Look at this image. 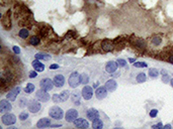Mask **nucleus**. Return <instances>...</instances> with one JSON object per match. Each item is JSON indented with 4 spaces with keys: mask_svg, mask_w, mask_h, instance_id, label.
I'll return each mask as SVG.
<instances>
[{
    "mask_svg": "<svg viewBox=\"0 0 173 129\" xmlns=\"http://www.w3.org/2000/svg\"><path fill=\"white\" fill-rule=\"evenodd\" d=\"M49 115H50V117H52L53 119L60 120V119H62L63 116H64V112H63V110L61 109L60 107H58V106H53L51 109L49 110Z\"/></svg>",
    "mask_w": 173,
    "mask_h": 129,
    "instance_id": "nucleus-1",
    "label": "nucleus"
},
{
    "mask_svg": "<svg viewBox=\"0 0 173 129\" xmlns=\"http://www.w3.org/2000/svg\"><path fill=\"white\" fill-rule=\"evenodd\" d=\"M68 83L70 85V87L72 88H76L79 86V84L81 83V79H80V75L77 73V72H74L73 74H71L70 78H69V81Z\"/></svg>",
    "mask_w": 173,
    "mask_h": 129,
    "instance_id": "nucleus-2",
    "label": "nucleus"
},
{
    "mask_svg": "<svg viewBox=\"0 0 173 129\" xmlns=\"http://www.w3.org/2000/svg\"><path fill=\"white\" fill-rule=\"evenodd\" d=\"M54 85H55L54 84V81H52L51 79H49V78L43 79L41 81V83H39L41 88L45 91H51L53 89V87H54Z\"/></svg>",
    "mask_w": 173,
    "mask_h": 129,
    "instance_id": "nucleus-3",
    "label": "nucleus"
},
{
    "mask_svg": "<svg viewBox=\"0 0 173 129\" xmlns=\"http://www.w3.org/2000/svg\"><path fill=\"white\" fill-rule=\"evenodd\" d=\"M1 121H2L3 124L10 126V125H12V124L16 122V117L13 114H4L1 118Z\"/></svg>",
    "mask_w": 173,
    "mask_h": 129,
    "instance_id": "nucleus-4",
    "label": "nucleus"
},
{
    "mask_svg": "<svg viewBox=\"0 0 173 129\" xmlns=\"http://www.w3.org/2000/svg\"><path fill=\"white\" fill-rule=\"evenodd\" d=\"M36 97L38 98V100H39L41 102H48L50 99H51V96L49 95L48 91L45 90H38L37 93H36Z\"/></svg>",
    "mask_w": 173,
    "mask_h": 129,
    "instance_id": "nucleus-5",
    "label": "nucleus"
},
{
    "mask_svg": "<svg viewBox=\"0 0 173 129\" xmlns=\"http://www.w3.org/2000/svg\"><path fill=\"white\" fill-rule=\"evenodd\" d=\"M77 117H78V112L75 109H69L66 112V115H65L67 122H74L77 119Z\"/></svg>",
    "mask_w": 173,
    "mask_h": 129,
    "instance_id": "nucleus-6",
    "label": "nucleus"
},
{
    "mask_svg": "<svg viewBox=\"0 0 173 129\" xmlns=\"http://www.w3.org/2000/svg\"><path fill=\"white\" fill-rule=\"evenodd\" d=\"M12 108L11 104L8 102V99L7 100H1L0 101V112L1 113H6L9 112Z\"/></svg>",
    "mask_w": 173,
    "mask_h": 129,
    "instance_id": "nucleus-7",
    "label": "nucleus"
},
{
    "mask_svg": "<svg viewBox=\"0 0 173 129\" xmlns=\"http://www.w3.org/2000/svg\"><path fill=\"white\" fill-rule=\"evenodd\" d=\"M93 95V89L90 86H85L82 89V97L85 100H90Z\"/></svg>",
    "mask_w": 173,
    "mask_h": 129,
    "instance_id": "nucleus-8",
    "label": "nucleus"
},
{
    "mask_svg": "<svg viewBox=\"0 0 173 129\" xmlns=\"http://www.w3.org/2000/svg\"><path fill=\"white\" fill-rule=\"evenodd\" d=\"M41 108H42L41 103H38V101H36V100H32V101H31L28 103V110L31 112H32V113H38V111L41 110Z\"/></svg>",
    "mask_w": 173,
    "mask_h": 129,
    "instance_id": "nucleus-9",
    "label": "nucleus"
},
{
    "mask_svg": "<svg viewBox=\"0 0 173 129\" xmlns=\"http://www.w3.org/2000/svg\"><path fill=\"white\" fill-rule=\"evenodd\" d=\"M75 126L78 128H88L89 127V123L87 120H85L83 118H77L76 120L74 121Z\"/></svg>",
    "mask_w": 173,
    "mask_h": 129,
    "instance_id": "nucleus-10",
    "label": "nucleus"
},
{
    "mask_svg": "<svg viewBox=\"0 0 173 129\" xmlns=\"http://www.w3.org/2000/svg\"><path fill=\"white\" fill-rule=\"evenodd\" d=\"M95 95H96V98H97L98 100H102V99H104V98L106 97V95H107V90H106V88H105V87H99L98 89H96Z\"/></svg>",
    "mask_w": 173,
    "mask_h": 129,
    "instance_id": "nucleus-11",
    "label": "nucleus"
},
{
    "mask_svg": "<svg viewBox=\"0 0 173 129\" xmlns=\"http://www.w3.org/2000/svg\"><path fill=\"white\" fill-rule=\"evenodd\" d=\"M19 92H20V87H16V88L12 89L10 92H8L6 98L9 100V101H14V100L16 99L17 95L19 94Z\"/></svg>",
    "mask_w": 173,
    "mask_h": 129,
    "instance_id": "nucleus-12",
    "label": "nucleus"
},
{
    "mask_svg": "<svg viewBox=\"0 0 173 129\" xmlns=\"http://www.w3.org/2000/svg\"><path fill=\"white\" fill-rule=\"evenodd\" d=\"M117 67H118V64H117L116 62L109 61V62H107L106 66H105V70H106V72H108V73H110V74H112V73H115V72L116 71Z\"/></svg>",
    "mask_w": 173,
    "mask_h": 129,
    "instance_id": "nucleus-13",
    "label": "nucleus"
},
{
    "mask_svg": "<svg viewBox=\"0 0 173 129\" xmlns=\"http://www.w3.org/2000/svg\"><path fill=\"white\" fill-rule=\"evenodd\" d=\"M86 115H87V118L91 120V121H93V120H95L97 118H99V112L97 111L96 109H93V108H91L87 111V113H86Z\"/></svg>",
    "mask_w": 173,
    "mask_h": 129,
    "instance_id": "nucleus-14",
    "label": "nucleus"
},
{
    "mask_svg": "<svg viewBox=\"0 0 173 129\" xmlns=\"http://www.w3.org/2000/svg\"><path fill=\"white\" fill-rule=\"evenodd\" d=\"M49 126H51V120L49 118H42L37 123L38 128H46V127H49Z\"/></svg>",
    "mask_w": 173,
    "mask_h": 129,
    "instance_id": "nucleus-15",
    "label": "nucleus"
},
{
    "mask_svg": "<svg viewBox=\"0 0 173 129\" xmlns=\"http://www.w3.org/2000/svg\"><path fill=\"white\" fill-rule=\"evenodd\" d=\"M54 84L56 87H63L65 84V78L64 76H62V75H57V76H55L54 77Z\"/></svg>",
    "mask_w": 173,
    "mask_h": 129,
    "instance_id": "nucleus-16",
    "label": "nucleus"
},
{
    "mask_svg": "<svg viewBox=\"0 0 173 129\" xmlns=\"http://www.w3.org/2000/svg\"><path fill=\"white\" fill-rule=\"evenodd\" d=\"M104 87L106 88V90L107 91H110V92H112V91H115L116 89V87H117V84H116V82H115V80H108L105 85H104Z\"/></svg>",
    "mask_w": 173,
    "mask_h": 129,
    "instance_id": "nucleus-17",
    "label": "nucleus"
},
{
    "mask_svg": "<svg viewBox=\"0 0 173 129\" xmlns=\"http://www.w3.org/2000/svg\"><path fill=\"white\" fill-rule=\"evenodd\" d=\"M11 79H12V74L9 71H5L1 74V82H2V84H4L5 82H9Z\"/></svg>",
    "mask_w": 173,
    "mask_h": 129,
    "instance_id": "nucleus-18",
    "label": "nucleus"
},
{
    "mask_svg": "<svg viewBox=\"0 0 173 129\" xmlns=\"http://www.w3.org/2000/svg\"><path fill=\"white\" fill-rule=\"evenodd\" d=\"M101 46H102L103 51H105V52H110L113 50V45L110 40H103Z\"/></svg>",
    "mask_w": 173,
    "mask_h": 129,
    "instance_id": "nucleus-19",
    "label": "nucleus"
},
{
    "mask_svg": "<svg viewBox=\"0 0 173 129\" xmlns=\"http://www.w3.org/2000/svg\"><path fill=\"white\" fill-rule=\"evenodd\" d=\"M32 67H33V69L37 72H43L45 70V66H44V64H42L38 60H36V61L32 62Z\"/></svg>",
    "mask_w": 173,
    "mask_h": 129,
    "instance_id": "nucleus-20",
    "label": "nucleus"
},
{
    "mask_svg": "<svg viewBox=\"0 0 173 129\" xmlns=\"http://www.w3.org/2000/svg\"><path fill=\"white\" fill-rule=\"evenodd\" d=\"M34 57H36L37 60H43V61H49V60L51 58L50 55H48V53H46V52H38V53H37Z\"/></svg>",
    "mask_w": 173,
    "mask_h": 129,
    "instance_id": "nucleus-21",
    "label": "nucleus"
},
{
    "mask_svg": "<svg viewBox=\"0 0 173 129\" xmlns=\"http://www.w3.org/2000/svg\"><path fill=\"white\" fill-rule=\"evenodd\" d=\"M92 127L94 129H101L103 127V123L102 121L99 119V118H97L95 120H93V123H92Z\"/></svg>",
    "mask_w": 173,
    "mask_h": 129,
    "instance_id": "nucleus-22",
    "label": "nucleus"
},
{
    "mask_svg": "<svg viewBox=\"0 0 173 129\" xmlns=\"http://www.w3.org/2000/svg\"><path fill=\"white\" fill-rule=\"evenodd\" d=\"M136 80H137L138 83H144V82L147 81V76H146L145 73H140V74L137 76Z\"/></svg>",
    "mask_w": 173,
    "mask_h": 129,
    "instance_id": "nucleus-23",
    "label": "nucleus"
},
{
    "mask_svg": "<svg viewBox=\"0 0 173 129\" xmlns=\"http://www.w3.org/2000/svg\"><path fill=\"white\" fill-rule=\"evenodd\" d=\"M69 95H70V92H69L68 90L63 91V92L60 94V97H61V101H62V102H64V101H67V100H68V98H69Z\"/></svg>",
    "mask_w": 173,
    "mask_h": 129,
    "instance_id": "nucleus-24",
    "label": "nucleus"
},
{
    "mask_svg": "<svg viewBox=\"0 0 173 129\" xmlns=\"http://www.w3.org/2000/svg\"><path fill=\"white\" fill-rule=\"evenodd\" d=\"M158 75H159V71L156 68H151L149 70V76L151 78H157Z\"/></svg>",
    "mask_w": 173,
    "mask_h": 129,
    "instance_id": "nucleus-25",
    "label": "nucleus"
},
{
    "mask_svg": "<svg viewBox=\"0 0 173 129\" xmlns=\"http://www.w3.org/2000/svg\"><path fill=\"white\" fill-rule=\"evenodd\" d=\"M34 89H36V87H34V85L32 84V83H28V84L26 85V87L24 88V92L26 93H32L33 91H34Z\"/></svg>",
    "mask_w": 173,
    "mask_h": 129,
    "instance_id": "nucleus-26",
    "label": "nucleus"
},
{
    "mask_svg": "<svg viewBox=\"0 0 173 129\" xmlns=\"http://www.w3.org/2000/svg\"><path fill=\"white\" fill-rule=\"evenodd\" d=\"M80 79H81V83L82 84H87L89 82V76L87 74H85V73L80 75Z\"/></svg>",
    "mask_w": 173,
    "mask_h": 129,
    "instance_id": "nucleus-27",
    "label": "nucleus"
},
{
    "mask_svg": "<svg viewBox=\"0 0 173 129\" xmlns=\"http://www.w3.org/2000/svg\"><path fill=\"white\" fill-rule=\"evenodd\" d=\"M39 41H41L39 37H38V36H36V35L32 36L31 39H29V42H31V45H38V44H39Z\"/></svg>",
    "mask_w": 173,
    "mask_h": 129,
    "instance_id": "nucleus-28",
    "label": "nucleus"
},
{
    "mask_svg": "<svg viewBox=\"0 0 173 129\" xmlns=\"http://www.w3.org/2000/svg\"><path fill=\"white\" fill-rule=\"evenodd\" d=\"M28 34H29V32H28V30H27L26 28H22V29H20V31H19V36H20L21 39H26V37L28 36Z\"/></svg>",
    "mask_w": 173,
    "mask_h": 129,
    "instance_id": "nucleus-29",
    "label": "nucleus"
},
{
    "mask_svg": "<svg viewBox=\"0 0 173 129\" xmlns=\"http://www.w3.org/2000/svg\"><path fill=\"white\" fill-rule=\"evenodd\" d=\"M134 67H136V68H147L148 64L145 62H135Z\"/></svg>",
    "mask_w": 173,
    "mask_h": 129,
    "instance_id": "nucleus-30",
    "label": "nucleus"
},
{
    "mask_svg": "<svg viewBox=\"0 0 173 129\" xmlns=\"http://www.w3.org/2000/svg\"><path fill=\"white\" fill-rule=\"evenodd\" d=\"M161 74H162V81H163L164 83H168V81H170V79H169L168 75L166 74V71L163 70V71L161 72Z\"/></svg>",
    "mask_w": 173,
    "mask_h": 129,
    "instance_id": "nucleus-31",
    "label": "nucleus"
},
{
    "mask_svg": "<svg viewBox=\"0 0 173 129\" xmlns=\"http://www.w3.org/2000/svg\"><path fill=\"white\" fill-rule=\"evenodd\" d=\"M152 42H153V45H161V42H162V39L159 37V36H154L153 39H152Z\"/></svg>",
    "mask_w": 173,
    "mask_h": 129,
    "instance_id": "nucleus-32",
    "label": "nucleus"
},
{
    "mask_svg": "<svg viewBox=\"0 0 173 129\" xmlns=\"http://www.w3.org/2000/svg\"><path fill=\"white\" fill-rule=\"evenodd\" d=\"M28 118V113L26 112V111H23V112H21L20 114H19V119L21 120V121H23V120H26Z\"/></svg>",
    "mask_w": 173,
    "mask_h": 129,
    "instance_id": "nucleus-33",
    "label": "nucleus"
},
{
    "mask_svg": "<svg viewBox=\"0 0 173 129\" xmlns=\"http://www.w3.org/2000/svg\"><path fill=\"white\" fill-rule=\"evenodd\" d=\"M79 99H80V97H79V94H73V97H72V100H73V102L74 103H76V105H79L80 102H79Z\"/></svg>",
    "mask_w": 173,
    "mask_h": 129,
    "instance_id": "nucleus-34",
    "label": "nucleus"
},
{
    "mask_svg": "<svg viewBox=\"0 0 173 129\" xmlns=\"http://www.w3.org/2000/svg\"><path fill=\"white\" fill-rule=\"evenodd\" d=\"M18 105L20 106V107H24V106H26V105H28V104H27V100H26V98H21V99L19 100Z\"/></svg>",
    "mask_w": 173,
    "mask_h": 129,
    "instance_id": "nucleus-35",
    "label": "nucleus"
},
{
    "mask_svg": "<svg viewBox=\"0 0 173 129\" xmlns=\"http://www.w3.org/2000/svg\"><path fill=\"white\" fill-rule=\"evenodd\" d=\"M52 99H53V101H54L55 103H58V102H62V101H61V97H60V94H54Z\"/></svg>",
    "mask_w": 173,
    "mask_h": 129,
    "instance_id": "nucleus-36",
    "label": "nucleus"
},
{
    "mask_svg": "<svg viewBox=\"0 0 173 129\" xmlns=\"http://www.w3.org/2000/svg\"><path fill=\"white\" fill-rule=\"evenodd\" d=\"M158 115V110L156 109H153L150 111V117H152V118H155V117H157Z\"/></svg>",
    "mask_w": 173,
    "mask_h": 129,
    "instance_id": "nucleus-37",
    "label": "nucleus"
},
{
    "mask_svg": "<svg viewBox=\"0 0 173 129\" xmlns=\"http://www.w3.org/2000/svg\"><path fill=\"white\" fill-rule=\"evenodd\" d=\"M120 67H126V64H127V62L125 61V60H122V58H120V60H117V62H116Z\"/></svg>",
    "mask_w": 173,
    "mask_h": 129,
    "instance_id": "nucleus-38",
    "label": "nucleus"
},
{
    "mask_svg": "<svg viewBox=\"0 0 173 129\" xmlns=\"http://www.w3.org/2000/svg\"><path fill=\"white\" fill-rule=\"evenodd\" d=\"M13 52H15L16 55H19V53H20V50H19V47H18V46H16V45H14V46H13Z\"/></svg>",
    "mask_w": 173,
    "mask_h": 129,
    "instance_id": "nucleus-39",
    "label": "nucleus"
},
{
    "mask_svg": "<svg viewBox=\"0 0 173 129\" xmlns=\"http://www.w3.org/2000/svg\"><path fill=\"white\" fill-rule=\"evenodd\" d=\"M37 76H38L37 71H32L31 73H29V78H36Z\"/></svg>",
    "mask_w": 173,
    "mask_h": 129,
    "instance_id": "nucleus-40",
    "label": "nucleus"
},
{
    "mask_svg": "<svg viewBox=\"0 0 173 129\" xmlns=\"http://www.w3.org/2000/svg\"><path fill=\"white\" fill-rule=\"evenodd\" d=\"M152 128L153 129H155V128L162 129L163 128V125H162V123H158V124H156V125H153V126H152Z\"/></svg>",
    "mask_w": 173,
    "mask_h": 129,
    "instance_id": "nucleus-41",
    "label": "nucleus"
},
{
    "mask_svg": "<svg viewBox=\"0 0 173 129\" xmlns=\"http://www.w3.org/2000/svg\"><path fill=\"white\" fill-rule=\"evenodd\" d=\"M58 68H59V64H51V67H50L51 70H55V69H58Z\"/></svg>",
    "mask_w": 173,
    "mask_h": 129,
    "instance_id": "nucleus-42",
    "label": "nucleus"
},
{
    "mask_svg": "<svg viewBox=\"0 0 173 129\" xmlns=\"http://www.w3.org/2000/svg\"><path fill=\"white\" fill-rule=\"evenodd\" d=\"M163 128L164 129H171V125L170 124H167V125H165V126H163Z\"/></svg>",
    "mask_w": 173,
    "mask_h": 129,
    "instance_id": "nucleus-43",
    "label": "nucleus"
},
{
    "mask_svg": "<svg viewBox=\"0 0 173 129\" xmlns=\"http://www.w3.org/2000/svg\"><path fill=\"white\" fill-rule=\"evenodd\" d=\"M51 127H61L60 124H54V125H51Z\"/></svg>",
    "mask_w": 173,
    "mask_h": 129,
    "instance_id": "nucleus-44",
    "label": "nucleus"
},
{
    "mask_svg": "<svg viewBox=\"0 0 173 129\" xmlns=\"http://www.w3.org/2000/svg\"><path fill=\"white\" fill-rule=\"evenodd\" d=\"M169 62H170L171 64H173V56H171V57L169 58Z\"/></svg>",
    "mask_w": 173,
    "mask_h": 129,
    "instance_id": "nucleus-45",
    "label": "nucleus"
},
{
    "mask_svg": "<svg viewBox=\"0 0 173 129\" xmlns=\"http://www.w3.org/2000/svg\"><path fill=\"white\" fill-rule=\"evenodd\" d=\"M128 62L130 63H135V58H128Z\"/></svg>",
    "mask_w": 173,
    "mask_h": 129,
    "instance_id": "nucleus-46",
    "label": "nucleus"
},
{
    "mask_svg": "<svg viewBox=\"0 0 173 129\" xmlns=\"http://www.w3.org/2000/svg\"><path fill=\"white\" fill-rule=\"evenodd\" d=\"M170 84H171V86L173 87V79H171V80H170Z\"/></svg>",
    "mask_w": 173,
    "mask_h": 129,
    "instance_id": "nucleus-47",
    "label": "nucleus"
}]
</instances>
